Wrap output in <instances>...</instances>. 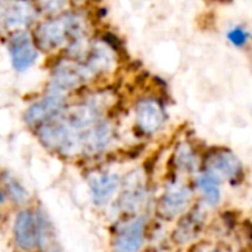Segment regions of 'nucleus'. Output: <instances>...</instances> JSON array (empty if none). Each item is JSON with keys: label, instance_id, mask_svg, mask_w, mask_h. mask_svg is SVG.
I'll use <instances>...</instances> for the list:
<instances>
[{"label": "nucleus", "instance_id": "nucleus-1", "mask_svg": "<svg viewBox=\"0 0 252 252\" xmlns=\"http://www.w3.org/2000/svg\"><path fill=\"white\" fill-rule=\"evenodd\" d=\"M81 24V19L74 13H63L50 18L49 21H44L38 25L35 31L34 44L43 50H53L62 47L63 44L71 40H75V37L80 35L83 28Z\"/></svg>", "mask_w": 252, "mask_h": 252}, {"label": "nucleus", "instance_id": "nucleus-4", "mask_svg": "<svg viewBox=\"0 0 252 252\" xmlns=\"http://www.w3.org/2000/svg\"><path fill=\"white\" fill-rule=\"evenodd\" d=\"M167 120L165 108L157 99H143L136 106V126L143 134H155Z\"/></svg>", "mask_w": 252, "mask_h": 252}, {"label": "nucleus", "instance_id": "nucleus-20", "mask_svg": "<svg viewBox=\"0 0 252 252\" xmlns=\"http://www.w3.org/2000/svg\"><path fill=\"white\" fill-rule=\"evenodd\" d=\"M196 252H226L224 250L219 248V247H204V248H198Z\"/></svg>", "mask_w": 252, "mask_h": 252}, {"label": "nucleus", "instance_id": "nucleus-14", "mask_svg": "<svg viewBox=\"0 0 252 252\" xmlns=\"http://www.w3.org/2000/svg\"><path fill=\"white\" fill-rule=\"evenodd\" d=\"M112 140V127L108 123H96L83 133V151L97 154Z\"/></svg>", "mask_w": 252, "mask_h": 252}, {"label": "nucleus", "instance_id": "nucleus-17", "mask_svg": "<svg viewBox=\"0 0 252 252\" xmlns=\"http://www.w3.org/2000/svg\"><path fill=\"white\" fill-rule=\"evenodd\" d=\"M176 164L182 171H195L198 167V155L190 145L183 143L176 151Z\"/></svg>", "mask_w": 252, "mask_h": 252}, {"label": "nucleus", "instance_id": "nucleus-5", "mask_svg": "<svg viewBox=\"0 0 252 252\" xmlns=\"http://www.w3.org/2000/svg\"><path fill=\"white\" fill-rule=\"evenodd\" d=\"M145 217H136L131 221L123 224L115 235L112 252H140L145 242Z\"/></svg>", "mask_w": 252, "mask_h": 252}, {"label": "nucleus", "instance_id": "nucleus-19", "mask_svg": "<svg viewBox=\"0 0 252 252\" xmlns=\"http://www.w3.org/2000/svg\"><path fill=\"white\" fill-rule=\"evenodd\" d=\"M227 38L236 47H244L248 43V40H250V32L247 31L245 27L238 25V27H233L232 30L227 31Z\"/></svg>", "mask_w": 252, "mask_h": 252}, {"label": "nucleus", "instance_id": "nucleus-22", "mask_svg": "<svg viewBox=\"0 0 252 252\" xmlns=\"http://www.w3.org/2000/svg\"><path fill=\"white\" fill-rule=\"evenodd\" d=\"M53 252H62V251H61L59 248H55V250H53Z\"/></svg>", "mask_w": 252, "mask_h": 252}, {"label": "nucleus", "instance_id": "nucleus-18", "mask_svg": "<svg viewBox=\"0 0 252 252\" xmlns=\"http://www.w3.org/2000/svg\"><path fill=\"white\" fill-rule=\"evenodd\" d=\"M143 199L145 193L142 188H131L126 190L124 195L121 196V207H124L128 213H133L143 204Z\"/></svg>", "mask_w": 252, "mask_h": 252}, {"label": "nucleus", "instance_id": "nucleus-11", "mask_svg": "<svg viewBox=\"0 0 252 252\" xmlns=\"http://www.w3.org/2000/svg\"><path fill=\"white\" fill-rule=\"evenodd\" d=\"M120 186V177L115 173H97L89 179L92 199L96 205L108 204Z\"/></svg>", "mask_w": 252, "mask_h": 252}, {"label": "nucleus", "instance_id": "nucleus-12", "mask_svg": "<svg viewBox=\"0 0 252 252\" xmlns=\"http://www.w3.org/2000/svg\"><path fill=\"white\" fill-rule=\"evenodd\" d=\"M86 75H87V72L74 62L61 63L53 72V78H52L53 92L52 93L62 94V92L77 87L78 84L83 83Z\"/></svg>", "mask_w": 252, "mask_h": 252}, {"label": "nucleus", "instance_id": "nucleus-15", "mask_svg": "<svg viewBox=\"0 0 252 252\" xmlns=\"http://www.w3.org/2000/svg\"><path fill=\"white\" fill-rule=\"evenodd\" d=\"M196 186L205 198L208 205H217L221 199L220 180L210 171H202L196 179Z\"/></svg>", "mask_w": 252, "mask_h": 252}, {"label": "nucleus", "instance_id": "nucleus-13", "mask_svg": "<svg viewBox=\"0 0 252 252\" xmlns=\"http://www.w3.org/2000/svg\"><path fill=\"white\" fill-rule=\"evenodd\" d=\"M202 226H204V213L196 207L180 219V221L173 233V238L177 244L185 245L198 236Z\"/></svg>", "mask_w": 252, "mask_h": 252}, {"label": "nucleus", "instance_id": "nucleus-2", "mask_svg": "<svg viewBox=\"0 0 252 252\" xmlns=\"http://www.w3.org/2000/svg\"><path fill=\"white\" fill-rule=\"evenodd\" d=\"M83 133L61 117L38 127L40 142L50 151L62 155H74L83 151Z\"/></svg>", "mask_w": 252, "mask_h": 252}, {"label": "nucleus", "instance_id": "nucleus-10", "mask_svg": "<svg viewBox=\"0 0 252 252\" xmlns=\"http://www.w3.org/2000/svg\"><path fill=\"white\" fill-rule=\"evenodd\" d=\"M13 241L19 250L25 252H32L38 248L37 221H35V214L31 210H22L15 217Z\"/></svg>", "mask_w": 252, "mask_h": 252}, {"label": "nucleus", "instance_id": "nucleus-16", "mask_svg": "<svg viewBox=\"0 0 252 252\" xmlns=\"http://www.w3.org/2000/svg\"><path fill=\"white\" fill-rule=\"evenodd\" d=\"M3 186H4V190L7 193V196L16 202V204H24L28 198H30V193L27 192V189L16 180L15 176H12L10 173H3L1 177H0Z\"/></svg>", "mask_w": 252, "mask_h": 252}, {"label": "nucleus", "instance_id": "nucleus-9", "mask_svg": "<svg viewBox=\"0 0 252 252\" xmlns=\"http://www.w3.org/2000/svg\"><path fill=\"white\" fill-rule=\"evenodd\" d=\"M9 55L12 66L16 71L22 72L34 65L38 52L35 49L34 41L28 37V34L18 31L9 40Z\"/></svg>", "mask_w": 252, "mask_h": 252}, {"label": "nucleus", "instance_id": "nucleus-3", "mask_svg": "<svg viewBox=\"0 0 252 252\" xmlns=\"http://www.w3.org/2000/svg\"><path fill=\"white\" fill-rule=\"evenodd\" d=\"M65 109V99L62 94L49 93L43 99L32 103L24 114V120L31 127H40L53 118L59 117Z\"/></svg>", "mask_w": 252, "mask_h": 252}, {"label": "nucleus", "instance_id": "nucleus-6", "mask_svg": "<svg viewBox=\"0 0 252 252\" xmlns=\"http://www.w3.org/2000/svg\"><path fill=\"white\" fill-rule=\"evenodd\" d=\"M35 16V9L25 1H0V30L16 31L31 22Z\"/></svg>", "mask_w": 252, "mask_h": 252}, {"label": "nucleus", "instance_id": "nucleus-21", "mask_svg": "<svg viewBox=\"0 0 252 252\" xmlns=\"http://www.w3.org/2000/svg\"><path fill=\"white\" fill-rule=\"evenodd\" d=\"M3 204H4V193L0 190V207H1Z\"/></svg>", "mask_w": 252, "mask_h": 252}, {"label": "nucleus", "instance_id": "nucleus-8", "mask_svg": "<svg viewBox=\"0 0 252 252\" xmlns=\"http://www.w3.org/2000/svg\"><path fill=\"white\" fill-rule=\"evenodd\" d=\"M207 168L205 171H210L214 174L219 180L227 179V180H239L242 177V162L241 159L230 151H217L214 154H210L205 159Z\"/></svg>", "mask_w": 252, "mask_h": 252}, {"label": "nucleus", "instance_id": "nucleus-7", "mask_svg": "<svg viewBox=\"0 0 252 252\" xmlns=\"http://www.w3.org/2000/svg\"><path fill=\"white\" fill-rule=\"evenodd\" d=\"M192 192L190 189L183 183H171L162 193L158 210L159 214L165 219H174L176 216H180L186 211V208L190 204Z\"/></svg>", "mask_w": 252, "mask_h": 252}]
</instances>
